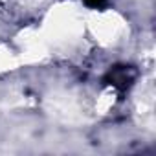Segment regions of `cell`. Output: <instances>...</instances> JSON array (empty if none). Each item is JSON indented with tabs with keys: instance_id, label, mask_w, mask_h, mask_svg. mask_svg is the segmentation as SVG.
I'll list each match as a JSON object with an SVG mask.
<instances>
[{
	"instance_id": "cell-2",
	"label": "cell",
	"mask_w": 156,
	"mask_h": 156,
	"mask_svg": "<svg viewBox=\"0 0 156 156\" xmlns=\"http://www.w3.org/2000/svg\"><path fill=\"white\" fill-rule=\"evenodd\" d=\"M85 2L88 4V6H92V8H99V6H103L107 0H85Z\"/></svg>"
},
{
	"instance_id": "cell-1",
	"label": "cell",
	"mask_w": 156,
	"mask_h": 156,
	"mask_svg": "<svg viewBox=\"0 0 156 156\" xmlns=\"http://www.w3.org/2000/svg\"><path fill=\"white\" fill-rule=\"evenodd\" d=\"M132 79H134V72H130V68H116L114 72H110V81L116 87L125 88L130 85Z\"/></svg>"
}]
</instances>
